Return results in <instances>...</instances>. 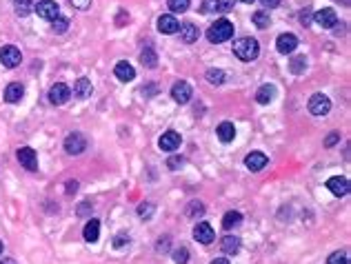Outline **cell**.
<instances>
[{"mask_svg": "<svg viewBox=\"0 0 351 264\" xmlns=\"http://www.w3.org/2000/svg\"><path fill=\"white\" fill-rule=\"evenodd\" d=\"M167 5H169V9L174 11V14H182V11L189 9L191 0H167Z\"/></svg>", "mask_w": 351, "mask_h": 264, "instance_id": "cell-30", "label": "cell"}, {"mask_svg": "<svg viewBox=\"0 0 351 264\" xmlns=\"http://www.w3.org/2000/svg\"><path fill=\"white\" fill-rule=\"evenodd\" d=\"M193 238H196L200 244H211L214 242V229H211V224L198 222L196 227H193Z\"/></svg>", "mask_w": 351, "mask_h": 264, "instance_id": "cell-15", "label": "cell"}, {"mask_svg": "<svg viewBox=\"0 0 351 264\" xmlns=\"http://www.w3.org/2000/svg\"><path fill=\"white\" fill-rule=\"evenodd\" d=\"M76 191H78V182H76V180H69V182H67V193H76Z\"/></svg>", "mask_w": 351, "mask_h": 264, "instance_id": "cell-45", "label": "cell"}, {"mask_svg": "<svg viewBox=\"0 0 351 264\" xmlns=\"http://www.w3.org/2000/svg\"><path fill=\"white\" fill-rule=\"evenodd\" d=\"M33 11H36L38 18H42V20H56L60 16V7H58V3H54V0H38V3L33 5Z\"/></svg>", "mask_w": 351, "mask_h": 264, "instance_id": "cell-3", "label": "cell"}, {"mask_svg": "<svg viewBox=\"0 0 351 264\" xmlns=\"http://www.w3.org/2000/svg\"><path fill=\"white\" fill-rule=\"evenodd\" d=\"M52 22H54V31H56V33H65L67 27H69V20H67V18H60V16H58L56 20H52Z\"/></svg>", "mask_w": 351, "mask_h": 264, "instance_id": "cell-36", "label": "cell"}, {"mask_svg": "<svg viewBox=\"0 0 351 264\" xmlns=\"http://www.w3.org/2000/svg\"><path fill=\"white\" fill-rule=\"evenodd\" d=\"M327 264H347V253H344V251H333V253L327 257Z\"/></svg>", "mask_w": 351, "mask_h": 264, "instance_id": "cell-33", "label": "cell"}, {"mask_svg": "<svg viewBox=\"0 0 351 264\" xmlns=\"http://www.w3.org/2000/svg\"><path fill=\"white\" fill-rule=\"evenodd\" d=\"M233 5H236V0H214V11L227 14V11H233Z\"/></svg>", "mask_w": 351, "mask_h": 264, "instance_id": "cell-31", "label": "cell"}, {"mask_svg": "<svg viewBox=\"0 0 351 264\" xmlns=\"http://www.w3.org/2000/svg\"><path fill=\"white\" fill-rule=\"evenodd\" d=\"M260 5H263V7L269 11V9H276L278 5H280V0H260Z\"/></svg>", "mask_w": 351, "mask_h": 264, "instance_id": "cell-42", "label": "cell"}, {"mask_svg": "<svg viewBox=\"0 0 351 264\" xmlns=\"http://www.w3.org/2000/svg\"><path fill=\"white\" fill-rule=\"evenodd\" d=\"M182 162H185V160H182V158H178V155H174V158H169V162H167V167H169L171 171H176L178 167L182 165Z\"/></svg>", "mask_w": 351, "mask_h": 264, "instance_id": "cell-41", "label": "cell"}, {"mask_svg": "<svg viewBox=\"0 0 351 264\" xmlns=\"http://www.w3.org/2000/svg\"><path fill=\"white\" fill-rule=\"evenodd\" d=\"M174 262L176 264H187L189 262V251L185 249V246H180V249L174 251Z\"/></svg>", "mask_w": 351, "mask_h": 264, "instance_id": "cell-34", "label": "cell"}, {"mask_svg": "<svg viewBox=\"0 0 351 264\" xmlns=\"http://www.w3.org/2000/svg\"><path fill=\"white\" fill-rule=\"evenodd\" d=\"M207 82L209 85H222L225 82V71H220V69H209L207 71Z\"/></svg>", "mask_w": 351, "mask_h": 264, "instance_id": "cell-29", "label": "cell"}, {"mask_svg": "<svg viewBox=\"0 0 351 264\" xmlns=\"http://www.w3.org/2000/svg\"><path fill=\"white\" fill-rule=\"evenodd\" d=\"M314 20L318 22V25L322 27V29H333V27L338 25V16H336V11H333L331 7H325V9L316 11Z\"/></svg>", "mask_w": 351, "mask_h": 264, "instance_id": "cell-9", "label": "cell"}, {"mask_svg": "<svg viewBox=\"0 0 351 264\" xmlns=\"http://www.w3.org/2000/svg\"><path fill=\"white\" fill-rule=\"evenodd\" d=\"M252 20H254V25L258 27V29H267L269 22H271V16H269V11H267V9H260V11H256V14L252 16Z\"/></svg>", "mask_w": 351, "mask_h": 264, "instance_id": "cell-26", "label": "cell"}, {"mask_svg": "<svg viewBox=\"0 0 351 264\" xmlns=\"http://www.w3.org/2000/svg\"><path fill=\"white\" fill-rule=\"evenodd\" d=\"M127 244H129V235L118 233V235L114 238V246H116V249H122V246H127Z\"/></svg>", "mask_w": 351, "mask_h": 264, "instance_id": "cell-38", "label": "cell"}, {"mask_svg": "<svg viewBox=\"0 0 351 264\" xmlns=\"http://www.w3.org/2000/svg\"><path fill=\"white\" fill-rule=\"evenodd\" d=\"M267 155L265 153H260V151H252V153L244 158V167H247L249 171H254V173H258V171H263L265 167H267Z\"/></svg>", "mask_w": 351, "mask_h": 264, "instance_id": "cell-13", "label": "cell"}, {"mask_svg": "<svg viewBox=\"0 0 351 264\" xmlns=\"http://www.w3.org/2000/svg\"><path fill=\"white\" fill-rule=\"evenodd\" d=\"M191 87H189V82L185 80H180V82H176L174 87H171V98L176 100L178 104H187L189 100H191Z\"/></svg>", "mask_w": 351, "mask_h": 264, "instance_id": "cell-11", "label": "cell"}, {"mask_svg": "<svg viewBox=\"0 0 351 264\" xmlns=\"http://www.w3.org/2000/svg\"><path fill=\"white\" fill-rule=\"evenodd\" d=\"M242 3H247V5H252V3H254V0H242Z\"/></svg>", "mask_w": 351, "mask_h": 264, "instance_id": "cell-50", "label": "cell"}, {"mask_svg": "<svg viewBox=\"0 0 351 264\" xmlns=\"http://www.w3.org/2000/svg\"><path fill=\"white\" fill-rule=\"evenodd\" d=\"M289 69H291L293 74H303V71L307 69V58H305V56H296V58L289 63Z\"/></svg>", "mask_w": 351, "mask_h": 264, "instance_id": "cell-28", "label": "cell"}, {"mask_svg": "<svg viewBox=\"0 0 351 264\" xmlns=\"http://www.w3.org/2000/svg\"><path fill=\"white\" fill-rule=\"evenodd\" d=\"M158 251H169V235H165V238H160L158 246H156Z\"/></svg>", "mask_w": 351, "mask_h": 264, "instance_id": "cell-44", "label": "cell"}, {"mask_svg": "<svg viewBox=\"0 0 351 264\" xmlns=\"http://www.w3.org/2000/svg\"><path fill=\"white\" fill-rule=\"evenodd\" d=\"M240 222H242V213H238V211H227L225 218H222V227H225L227 231L233 227H238Z\"/></svg>", "mask_w": 351, "mask_h": 264, "instance_id": "cell-25", "label": "cell"}, {"mask_svg": "<svg viewBox=\"0 0 351 264\" xmlns=\"http://www.w3.org/2000/svg\"><path fill=\"white\" fill-rule=\"evenodd\" d=\"M91 91H93L91 80H89V78H78L76 85H74V95H76V98L87 100V98H91Z\"/></svg>", "mask_w": 351, "mask_h": 264, "instance_id": "cell-17", "label": "cell"}, {"mask_svg": "<svg viewBox=\"0 0 351 264\" xmlns=\"http://www.w3.org/2000/svg\"><path fill=\"white\" fill-rule=\"evenodd\" d=\"M82 238H85L87 242H98V238H100V220L91 218V220L85 224V229H82Z\"/></svg>", "mask_w": 351, "mask_h": 264, "instance_id": "cell-19", "label": "cell"}, {"mask_svg": "<svg viewBox=\"0 0 351 264\" xmlns=\"http://www.w3.org/2000/svg\"><path fill=\"white\" fill-rule=\"evenodd\" d=\"M0 264H16V260H14V257H3Z\"/></svg>", "mask_w": 351, "mask_h": 264, "instance_id": "cell-49", "label": "cell"}, {"mask_svg": "<svg viewBox=\"0 0 351 264\" xmlns=\"http://www.w3.org/2000/svg\"><path fill=\"white\" fill-rule=\"evenodd\" d=\"M180 40L182 42H187V44H191V42H196L198 40V36H200V31H198V27L193 25V22H185V25H180Z\"/></svg>", "mask_w": 351, "mask_h": 264, "instance_id": "cell-18", "label": "cell"}, {"mask_svg": "<svg viewBox=\"0 0 351 264\" xmlns=\"http://www.w3.org/2000/svg\"><path fill=\"white\" fill-rule=\"evenodd\" d=\"M140 60L144 67H149V69H154L156 65H158V56H156V51L152 47H144V51L140 54Z\"/></svg>", "mask_w": 351, "mask_h": 264, "instance_id": "cell-27", "label": "cell"}, {"mask_svg": "<svg viewBox=\"0 0 351 264\" xmlns=\"http://www.w3.org/2000/svg\"><path fill=\"white\" fill-rule=\"evenodd\" d=\"M233 54H236V58L244 60V63H252V60L258 58L260 44H258V40H256V38H252V36L238 38V40L233 42Z\"/></svg>", "mask_w": 351, "mask_h": 264, "instance_id": "cell-1", "label": "cell"}, {"mask_svg": "<svg viewBox=\"0 0 351 264\" xmlns=\"http://www.w3.org/2000/svg\"><path fill=\"white\" fill-rule=\"evenodd\" d=\"M85 149H87V138L82 136V133L74 131V133H69V136L65 138V151L69 155H80Z\"/></svg>", "mask_w": 351, "mask_h": 264, "instance_id": "cell-5", "label": "cell"}, {"mask_svg": "<svg viewBox=\"0 0 351 264\" xmlns=\"http://www.w3.org/2000/svg\"><path fill=\"white\" fill-rule=\"evenodd\" d=\"M309 114L314 116H327L331 111V100L327 98L325 93H314L309 98Z\"/></svg>", "mask_w": 351, "mask_h": 264, "instance_id": "cell-4", "label": "cell"}, {"mask_svg": "<svg viewBox=\"0 0 351 264\" xmlns=\"http://www.w3.org/2000/svg\"><path fill=\"white\" fill-rule=\"evenodd\" d=\"M0 253H3V242H0Z\"/></svg>", "mask_w": 351, "mask_h": 264, "instance_id": "cell-51", "label": "cell"}, {"mask_svg": "<svg viewBox=\"0 0 351 264\" xmlns=\"http://www.w3.org/2000/svg\"><path fill=\"white\" fill-rule=\"evenodd\" d=\"M327 189H329L333 195H338V198H344V195L349 193V180L342 178V176H333V178L327 180Z\"/></svg>", "mask_w": 351, "mask_h": 264, "instance_id": "cell-12", "label": "cell"}, {"mask_svg": "<svg viewBox=\"0 0 351 264\" xmlns=\"http://www.w3.org/2000/svg\"><path fill=\"white\" fill-rule=\"evenodd\" d=\"M311 20H314V14H311V9H303V11H300V22H303L305 27H307Z\"/></svg>", "mask_w": 351, "mask_h": 264, "instance_id": "cell-40", "label": "cell"}, {"mask_svg": "<svg viewBox=\"0 0 351 264\" xmlns=\"http://www.w3.org/2000/svg\"><path fill=\"white\" fill-rule=\"evenodd\" d=\"M203 213H205V206H203V202H189V206H187V216H189V218L203 216Z\"/></svg>", "mask_w": 351, "mask_h": 264, "instance_id": "cell-32", "label": "cell"}, {"mask_svg": "<svg viewBox=\"0 0 351 264\" xmlns=\"http://www.w3.org/2000/svg\"><path fill=\"white\" fill-rule=\"evenodd\" d=\"M0 63H3L7 69H14V67H18L22 63V54L18 47H14V44H7V47L0 49Z\"/></svg>", "mask_w": 351, "mask_h": 264, "instance_id": "cell-6", "label": "cell"}, {"mask_svg": "<svg viewBox=\"0 0 351 264\" xmlns=\"http://www.w3.org/2000/svg\"><path fill=\"white\" fill-rule=\"evenodd\" d=\"M220 246L227 255H236L238 251H240V238H236V235H225V238L220 240Z\"/></svg>", "mask_w": 351, "mask_h": 264, "instance_id": "cell-22", "label": "cell"}, {"mask_svg": "<svg viewBox=\"0 0 351 264\" xmlns=\"http://www.w3.org/2000/svg\"><path fill=\"white\" fill-rule=\"evenodd\" d=\"M209 11H214V0H205L203 3V14H209Z\"/></svg>", "mask_w": 351, "mask_h": 264, "instance_id": "cell-46", "label": "cell"}, {"mask_svg": "<svg viewBox=\"0 0 351 264\" xmlns=\"http://www.w3.org/2000/svg\"><path fill=\"white\" fill-rule=\"evenodd\" d=\"M338 140H340V133H336V131H333L331 136H327V140H325V144H327V147H333V144H336Z\"/></svg>", "mask_w": 351, "mask_h": 264, "instance_id": "cell-43", "label": "cell"}, {"mask_svg": "<svg viewBox=\"0 0 351 264\" xmlns=\"http://www.w3.org/2000/svg\"><path fill=\"white\" fill-rule=\"evenodd\" d=\"M22 95H25V87H22L20 82H11V85L5 89V100H7V102H11V104L20 102Z\"/></svg>", "mask_w": 351, "mask_h": 264, "instance_id": "cell-21", "label": "cell"}, {"mask_svg": "<svg viewBox=\"0 0 351 264\" xmlns=\"http://www.w3.org/2000/svg\"><path fill=\"white\" fill-rule=\"evenodd\" d=\"M274 98H276V87L274 85H263L258 91H256V100H258L260 104H269Z\"/></svg>", "mask_w": 351, "mask_h": 264, "instance_id": "cell-24", "label": "cell"}, {"mask_svg": "<svg viewBox=\"0 0 351 264\" xmlns=\"http://www.w3.org/2000/svg\"><path fill=\"white\" fill-rule=\"evenodd\" d=\"M154 211H156V206L152 204V202H142V204L138 206V216L140 218H152Z\"/></svg>", "mask_w": 351, "mask_h": 264, "instance_id": "cell-35", "label": "cell"}, {"mask_svg": "<svg viewBox=\"0 0 351 264\" xmlns=\"http://www.w3.org/2000/svg\"><path fill=\"white\" fill-rule=\"evenodd\" d=\"M18 162L22 167H25L27 171H38V155H36V151H33L31 147H22L18 149Z\"/></svg>", "mask_w": 351, "mask_h": 264, "instance_id": "cell-10", "label": "cell"}, {"mask_svg": "<svg viewBox=\"0 0 351 264\" xmlns=\"http://www.w3.org/2000/svg\"><path fill=\"white\" fill-rule=\"evenodd\" d=\"M71 5H74V9H80V11H87L91 7V0H69Z\"/></svg>", "mask_w": 351, "mask_h": 264, "instance_id": "cell-39", "label": "cell"}, {"mask_svg": "<svg viewBox=\"0 0 351 264\" xmlns=\"http://www.w3.org/2000/svg\"><path fill=\"white\" fill-rule=\"evenodd\" d=\"M29 9H31L29 0H18V3H16V14L18 16H27L29 14Z\"/></svg>", "mask_w": 351, "mask_h": 264, "instance_id": "cell-37", "label": "cell"}, {"mask_svg": "<svg viewBox=\"0 0 351 264\" xmlns=\"http://www.w3.org/2000/svg\"><path fill=\"white\" fill-rule=\"evenodd\" d=\"M233 36V25L227 18H220V20H216L214 25L207 29V40L209 42H214V44H218V42H225V40H229V38Z\"/></svg>", "mask_w": 351, "mask_h": 264, "instance_id": "cell-2", "label": "cell"}, {"mask_svg": "<svg viewBox=\"0 0 351 264\" xmlns=\"http://www.w3.org/2000/svg\"><path fill=\"white\" fill-rule=\"evenodd\" d=\"M71 98V89L65 85V82H56L49 89V102L52 104H65L67 100Z\"/></svg>", "mask_w": 351, "mask_h": 264, "instance_id": "cell-7", "label": "cell"}, {"mask_svg": "<svg viewBox=\"0 0 351 264\" xmlns=\"http://www.w3.org/2000/svg\"><path fill=\"white\" fill-rule=\"evenodd\" d=\"M114 76L118 78V80H122V82H129V80L136 78V69H133L129 63H118L114 67Z\"/></svg>", "mask_w": 351, "mask_h": 264, "instance_id": "cell-20", "label": "cell"}, {"mask_svg": "<svg viewBox=\"0 0 351 264\" xmlns=\"http://www.w3.org/2000/svg\"><path fill=\"white\" fill-rule=\"evenodd\" d=\"M178 29H180V22L176 20V16L165 14L158 18V31L160 33H176Z\"/></svg>", "mask_w": 351, "mask_h": 264, "instance_id": "cell-16", "label": "cell"}, {"mask_svg": "<svg viewBox=\"0 0 351 264\" xmlns=\"http://www.w3.org/2000/svg\"><path fill=\"white\" fill-rule=\"evenodd\" d=\"M216 133H218V140L220 142H231L233 138H236V127L231 125V122H220L218 129H216Z\"/></svg>", "mask_w": 351, "mask_h": 264, "instance_id": "cell-23", "label": "cell"}, {"mask_svg": "<svg viewBox=\"0 0 351 264\" xmlns=\"http://www.w3.org/2000/svg\"><path fill=\"white\" fill-rule=\"evenodd\" d=\"M211 264H231V262L227 260V257H216V260L211 262Z\"/></svg>", "mask_w": 351, "mask_h": 264, "instance_id": "cell-48", "label": "cell"}, {"mask_svg": "<svg viewBox=\"0 0 351 264\" xmlns=\"http://www.w3.org/2000/svg\"><path fill=\"white\" fill-rule=\"evenodd\" d=\"M180 142H182V138H180V133L174 131V129H169V131H165L163 136H160L158 140V147L163 149V151H176L178 147H180Z\"/></svg>", "mask_w": 351, "mask_h": 264, "instance_id": "cell-8", "label": "cell"}, {"mask_svg": "<svg viewBox=\"0 0 351 264\" xmlns=\"http://www.w3.org/2000/svg\"><path fill=\"white\" fill-rule=\"evenodd\" d=\"M89 206H91V204H89V202H82V204L78 206V216H85V213L89 211Z\"/></svg>", "mask_w": 351, "mask_h": 264, "instance_id": "cell-47", "label": "cell"}, {"mask_svg": "<svg viewBox=\"0 0 351 264\" xmlns=\"http://www.w3.org/2000/svg\"><path fill=\"white\" fill-rule=\"evenodd\" d=\"M298 47V38L293 36V33H280L276 40V49L280 54H293Z\"/></svg>", "mask_w": 351, "mask_h": 264, "instance_id": "cell-14", "label": "cell"}]
</instances>
